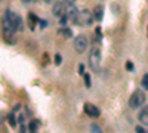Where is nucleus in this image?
Returning a JSON list of instances; mask_svg holds the SVG:
<instances>
[{
	"label": "nucleus",
	"instance_id": "423d86ee",
	"mask_svg": "<svg viewBox=\"0 0 148 133\" xmlns=\"http://www.w3.org/2000/svg\"><path fill=\"white\" fill-rule=\"evenodd\" d=\"M52 14L58 18H62L64 15H67V3L65 2H56L52 6Z\"/></svg>",
	"mask_w": 148,
	"mask_h": 133
},
{
	"label": "nucleus",
	"instance_id": "0eeeda50",
	"mask_svg": "<svg viewBox=\"0 0 148 133\" xmlns=\"http://www.w3.org/2000/svg\"><path fill=\"white\" fill-rule=\"evenodd\" d=\"M84 113L88 114L89 117H92V118H98L101 115V110H99V108L95 106L93 104H89V102L84 104Z\"/></svg>",
	"mask_w": 148,
	"mask_h": 133
},
{
	"label": "nucleus",
	"instance_id": "a211bd4d",
	"mask_svg": "<svg viewBox=\"0 0 148 133\" xmlns=\"http://www.w3.org/2000/svg\"><path fill=\"white\" fill-rule=\"evenodd\" d=\"M136 133H147V132H145L141 126H136Z\"/></svg>",
	"mask_w": 148,
	"mask_h": 133
},
{
	"label": "nucleus",
	"instance_id": "1a4fd4ad",
	"mask_svg": "<svg viewBox=\"0 0 148 133\" xmlns=\"http://www.w3.org/2000/svg\"><path fill=\"white\" fill-rule=\"evenodd\" d=\"M138 118H139V123H141V124L148 126V106H144L142 110L139 111Z\"/></svg>",
	"mask_w": 148,
	"mask_h": 133
},
{
	"label": "nucleus",
	"instance_id": "6ab92c4d",
	"mask_svg": "<svg viewBox=\"0 0 148 133\" xmlns=\"http://www.w3.org/2000/svg\"><path fill=\"white\" fill-rule=\"evenodd\" d=\"M55 62H56V65H59V64H61V56H59V55H56V56H55Z\"/></svg>",
	"mask_w": 148,
	"mask_h": 133
},
{
	"label": "nucleus",
	"instance_id": "4be33fe9",
	"mask_svg": "<svg viewBox=\"0 0 148 133\" xmlns=\"http://www.w3.org/2000/svg\"><path fill=\"white\" fill-rule=\"evenodd\" d=\"M132 68H133V65H132V62H130V61H129V62H127V70H129V71H130V70H132Z\"/></svg>",
	"mask_w": 148,
	"mask_h": 133
},
{
	"label": "nucleus",
	"instance_id": "39448f33",
	"mask_svg": "<svg viewBox=\"0 0 148 133\" xmlns=\"http://www.w3.org/2000/svg\"><path fill=\"white\" fill-rule=\"evenodd\" d=\"M86 47H88V39H86V35H83V34L77 35L74 39V49H76V52L83 53L86 50Z\"/></svg>",
	"mask_w": 148,
	"mask_h": 133
},
{
	"label": "nucleus",
	"instance_id": "f8f14e48",
	"mask_svg": "<svg viewBox=\"0 0 148 133\" xmlns=\"http://www.w3.org/2000/svg\"><path fill=\"white\" fill-rule=\"evenodd\" d=\"M39 121H37V120H33V121L30 123V133H36L37 132V127H39Z\"/></svg>",
	"mask_w": 148,
	"mask_h": 133
},
{
	"label": "nucleus",
	"instance_id": "7ed1b4c3",
	"mask_svg": "<svg viewBox=\"0 0 148 133\" xmlns=\"http://www.w3.org/2000/svg\"><path fill=\"white\" fill-rule=\"evenodd\" d=\"M145 99H147L145 98V93L141 89H136V90L132 93L130 99H129V106L133 108V110H136V108H139V106H142L145 104Z\"/></svg>",
	"mask_w": 148,
	"mask_h": 133
},
{
	"label": "nucleus",
	"instance_id": "5701e85b",
	"mask_svg": "<svg viewBox=\"0 0 148 133\" xmlns=\"http://www.w3.org/2000/svg\"><path fill=\"white\" fill-rule=\"evenodd\" d=\"M28 2H33V0H24V3H28Z\"/></svg>",
	"mask_w": 148,
	"mask_h": 133
},
{
	"label": "nucleus",
	"instance_id": "412c9836",
	"mask_svg": "<svg viewBox=\"0 0 148 133\" xmlns=\"http://www.w3.org/2000/svg\"><path fill=\"white\" fill-rule=\"evenodd\" d=\"M67 5H74V0H64Z\"/></svg>",
	"mask_w": 148,
	"mask_h": 133
},
{
	"label": "nucleus",
	"instance_id": "aec40b11",
	"mask_svg": "<svg viewBox=\"0 0 148 133\" xmlns=\"http://www.w3.org/2000/svg\"><path fill=\"white\" fill-rule=\"evenodd\" d=\"M19 133H25V126H24V124L19 127Z\"/></svg>",
	"mask_w": 148,
	"mask_h": 133
},
{
	"label": "nucleus",
	"instance_id": "f3484780",
	"mask_svg": "<svg viewBox=\"0 0 148 133\" xmlns=\"http://www.w3.org/2000/svg\"><path fill=\"white\" fill-rule=\"evenodd\" d=\"M83 76H84V83H86V87H90L92 81H90V77H89V74H83Z\"/></svg>",
	"mask_w": 148,
	"mask_h": 133
},
{
	"label": "nucleus",
	"instance_id": "2eb2a0df",
	"mask_svg": "<svg viewBox=\"0 0 148 133\" xmlns=\"http://www.w3.org/2000/svg\"><path fill=\"white\" fill-rule=\"evenodd\" d=\"M90 133H102V130L98 124H90Z\"/></svg>",
	"mask_w": 148,
	"mask_h": 133
},
{
	"label": "nucleus",
	"instance_id": "f257e3e1",
	"mask_svg": "<svg viewBox=\"0 0 148 133\" xmlns=\"http://www.w3.org/2000/svg\"><path fill=\"white\" fill-rule=\"evenodd\" d=\"M3 27L12 28V30H22V19L18 14L12 10H6L5 16H3Z\"/></svg>",
	"mask_w": 148,
	"mask_h": 133
},
{
	"label": "nucleus",
	"instance_id": "f03ea898",
	"mask_svg": "<svg viewBox=\"0 0 148 133\" xmlns=\"http://www.w3.org/2000/svg\"><path fill=\"white\" fill-rule=\"evenodd\" d=\"M89 67L93 72L101 71V50L98 47H92L89 52Z\"/></svg>",
	"mask_w": 148,
	"mask_h": 133
},
{
	"label": "nucleus",
	"instance_id": "dca6fc26",
	"mask_svg": "<svg viewBox=\"0 0 148 133\" xmlns=\"http://www.w3.org/2000/svg\"><path fill=\"white\" fill-rule=\"evenodd\" d=\"M9 124L12 126V127H15L16 126V120H15V117H14V114H9Z\"/></svg>",
	"mask_w": 148,
	"mask_h": 133
},
{
	"label": "nucleus",
	"instance_id": "6e6552de",
	"mask_svg": "<svg viewBox=\"0 0 148 133\" xmlns=\"http://www.w3.org/2000/svg\"><path fill=\"white\" fill-rule=\"evenodd\" d=\"M79 14L80 12L77 10V8L74 5H67V16L70 21H73L74 24L77 22V18H79Z\"/></svg>",
	"mask_w": 148,
	"mask_h": 133
},
{
	"label": "nucleus",
	"instance_id": "ddd939ff",
	"mask_svg": "<svg viewBox=\"0 0 148 133\" xmlns=\"http://www.w3.org/2000/svg\"><path fill=\"white\" fill-rule=\"evenodd\" d=\"M59 33L62 34V35H65V37H71V35H73V31H71L70 28H67V27L61 28V30H59Z\"/></svg>",
	"mask_w": 148,
	"mask_h": 133
},
{
	"label": "nucleus",
	"instance_id": "20e7f679",
	"mask_svg": "<svg viewBox=\"0 0 148 133\" xmlns=\"http://www.w3.org/2000/svg\"><path fill=\"white\" fill-rule=\"evenodd\" d=\"M93 21H95L93 14H90L88 9H84V10H80V14H79V18H77V22H76V24H79V25H90Z\"/></svg>",
	"mask_w": 148,
	"mask_h": 133
},
{
	"label": "nucleus",
	"instance_id": "4468645a",
	"mask_svg": "<svg viewBox=\"0 0 148 133\" xmlns=\"http://www.w3.org/2000/svg\"><path fill=\"white\" fill-rule=\"evenodd\" d=\"M141 86H142L145 90H148V74H144V77H142V80H141Z\"/></svg>",
	"mask_w": 148,
	"mask_h": 133
},
{
	"label": "nucleus",
	"instance_id": "b1692460",
	"mask_svg": "<svg viewBox=\"0 0 148 133\" xmlns=\"http://www.w3.org/2000/svg\"><path fill=\"white\" fill-rule=\"evenodd\" d=\"M45 2H51V0H45Z\"/></svg>",
	"mask_w": 148,
	"mask_h": 133
},
{
	"label": "nucleus",
	"instance_id": "9d476101",
	"mask_svg": "<svg viewBox=\"0 0 148 133\" xmlns=\"http://www.w3.org/2000/svg\"><path fill=\"white\" fill-rule=\"evenodd\" d=\"M92 14H93V16H95V19H96V21H101V19H102V16H104V8H102L101 5H96Z\"/></svg>",
	"mask_w": 148,
	"mask_h": 133
},
{
	"label": "nucleus",
	"instance_id": "9b49d317",
	"mask_svg": "<svg viewBox=\"0 0 148 133\" xmlns=\"http://www.w3.org/2000/svg\"><path fill=\"white\" fill-rule=\"evenodd\" d=\"M37 22V18H36V15L34 14H30L28 15V25H30V28L33 30L34 28V24Z\"/></svg>",
	"mask_w": 148,
	"mask_h": 133
}]
</instances>
